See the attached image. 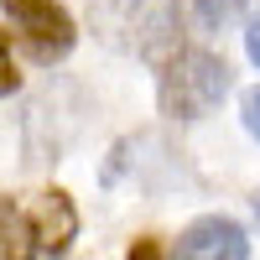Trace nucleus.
Returning <instances> with one entry per match:
<instances>
[{"mask_svg":"<svg viewBox=\"0 0 260 260\" xmlns=\"http://www.w3.org/2000/svg\"><path fill=\"white\" fill-rule=\"evenodd\" d=\"M229 89H234L229 62L208 47H187L161 68V110L172 120H203L208 110H219Z\"/></svg>","mask_w":260,"mask_h":260,"instance_id":"obj_1","label":"nucleus"},{"mask_svg":"<svg viewBox=\"0 0 260 260\" xmlns=\"http://www.w3.org/2000/svg\"><path fill=\"white\" fill-rule=\"evenodd\" d=\"M0 11L11 16V26L26 37V47L37 62H62L78 42L73 16L57 6V0H0Z\"/></svg>","mask_w":260,"mask_h":260,"instance_id":"obj_2","label":"nucleus"},{"mask_svg":"<svg viewBox=\"0 0 260 260\" xmlns=\"http://www.w3.org/2000/svg\"><path fill=\"white\" fill-rule=\"evenodd\" d=\"M167 260H250V234L229 213H203L177 234Z\"/></svg>","mask_w":260,"mask_h":260,"instance_id":"obj_3","label":"nucleus"},{"mask_svg":"<svg viewBox=\"0 0 260 260\" xmlns=\"http://www.w3.org/2000/svg\"><path fill=\"white\" fill-rule=\"evenodd\" d=\"M78 234V213H73V203H68V192H42V203H37V213H31V240H37V250H68V240Z\"/></svg>","mask_w":260,"mask_h":260,"instance_id":"obj_4","label":"nucleus"},{"mask_svg":"<svg viewBox=\"0 0 260 260\" xmlns=\"http://www.w3.org/2000/svg\"><path fill=\"white\" fill-rule=\"evenodd\" d=\"M37 240H31V219L11 203H0V260H31Z\"/></svg>","mask_w":260,"mask_h":260,"instance_id":"obj_5","label":"nucleus"},{"mask_svg":"<svg viewBox=\"0 0 260 260\" xmlns=\"http://www.w3.org/2000/svg\"><path fill=\"white\" fill-rule=\"evenodd\" d=\"M245 11H250V0H192L198 26H229V21H240Z\"/></svg>","mask_w":260,"mask_h":260,"instance_id":"obj_6","label":"nucleus"},{"mask_svg":"<svg viewBox=\"0 0 260 260\" xmlns=\"http://www.w3.org/2000/svg\"><path fill=\"white\" fill-rule=\"evenodd\" d=\"M16 83H21V73H16V57H11V37L0 31V94H16Z\"/></svg>","mask_w":260,"mask_h":260,"instance_id":"obj_7","label":"nucleus"},{"mask_svg":"<svg viewBox=\"0 0 260 260\" xmlns=\"http://www.w3.org/2000/svg\"><path fill=\"white\" fill-rule=\"evenodd\" d=\"M240 115H245V130L260 141V89H250V94L240 99Z\"/></svg>","mask_w":260,"mask_h":260,"instance_id":"obj_8","label":"nucleus"},{"mask_svg":"<svg viewBox=\"0 0 260 260\" xmlns=\"http://www.w3.org/2000/svg\"><path fill=\"white\" fill-rule=\"evenodd\" d=\"M245 52H250L255 68H260V16H250V26H245Z\"/></svg>","mask_w":260,"mask_h":260,"instance_id":"obj_9","label":"nucleus"},{"mask_svg":"<svg viewBox=\"0 0 260 260\" xmlns=\"http://www.w3.org/2000/svg\"><path fill=\"white\" fill-rule=\"evenodd\" d=\"M130 260H161V245L156 240H141L136 250H130Z\"/></svg>","mask_w":260,"mask_h":260,"instance_id":"obj_10","label":"nucleus"},{"mask_svg":"<svg viewBox=\"0 0 260 260\" xmlns=\"http://www.w3.org/2000/svg\"><path fill=\"white\" fill-rule=\"evenodd\" d=\"M255 219H260V192H255Z\"/></svg>","mask_w":260,"mask_h":260,"instance_id":"obj_11","label":"nucleus"}]
</instances>
